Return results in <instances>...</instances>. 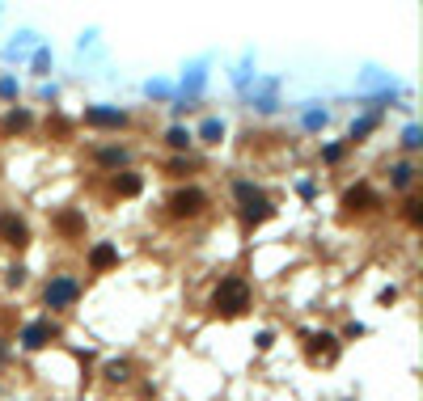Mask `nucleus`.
<instances>
[{"label": "nucleus", "instance_id": "obj_2", "mask_svg": "<svg viewBox=\"0 0 423 401\" xmlns=\"http://www.w3.org/2000/svg\"><path fill=\"white\" fill-rule=\"evenodd\" d=\"M237 194H241V203H245V220H267L271 216V203L254 186H237Z\"/></svg>", "mask_w": 423, "mask_h": 401}, {"label": "nucleus", "instance_id": "obj_7", "mask_svg": "<svg viewBox=\"0 0 423 401\" xmlns=\"http://www.w3.org/2000/svg\"><path fill=\"white\" fill-rule=\"evenodd\" d=\"M140 178H136V173H123V178H114V190L123 194V198H132V194H140Z\"/></svg>", "mask_w": 423, "mask_h": 401}, {"label": "nucleus", "instance_id": "obj_10", "mask_svg": "<svg viewBox=\"0 0 423 401\" xmlns=\"http://www.w3.org/2000/svg\"><path fill=\"white\" fill-rule=\"evenodd\" d=\"M309 355H335V338H313Z\"/></svg>", "mask_w": 423, "mask_h": 401}, {"label": "nucleus", "instance_id": "obj_3", "mask_svg": "<svg viewBox=\"0 0 423 401\" xmlns=\"http://www.w3.org/2000/svg\"><path fill=\"white\" fill-rule=\"evenodd\" d=\"M0 233H5V241H9V245H26V241H30L26 220H21V216H13V211H5V216H0Z\"/></svg>", "mask_w": 423, "mask_h": 401}, {"label": "nucleus", "instance_id": "obj_4", "mask_svg": "<svg viewBox=\"0 0 423 401\" xmlns=\"http://www.w3.org/2000/svg\"><path fill=\"white\" fill-rule=\"evenodd\" d=\"M199 207H204V194H199V186H182L178 194H173V216H195Z\"/></svg>", "mask_w": 423, "mask_h": 401}, {"label": "nucleus", "instance_id": "obj_8", "mask_svg": "<svg viewBox=\"0 0 423 401\" xmlns=\"http://www.w3.org/2000/svg\"><path fill=\"white\" fill-rule=\"evenodd\" d=\"M47 338H51V330H47V325H43V321H34V325H30V330H26V334H21V342H26V346H43Z\"/></svg>", "mask_w": 423, "mask_h": 401}, {"label": "nucleus", "instance_id": "obj_5", "mask_svg": "<svg viewBox=\"0 0 423 401\" xmlns=\"http://www.w3.org/2000/svg\"><path fill=\"white\" fill-rule=\"evenodd\" d=\"M85 122H89V127L110 131V127H128V114H123V110H85Z\"/></svg>", "mask_w": 423, "mask_h": 401}, {"label": "nucleus", "instance_id": "obj_11", "mask_svg": "<svg viewBox=\"0 0 423 401\" xmlns=\"http://www.w3.org/2000/svg\"><path fill=\"white\" fill-rule=\"evenodd\" d=\"M102 161H106V165H123V161H128V153H123V148H106Z\"/></svg>", "mask_w": 423, "mask_h": 401}, {"label": "nucleus", "instance_id": "obj_6", "mask_svg": "<svg viewBox=\"0 0 423 401\" xmlns=\"http://www.w3.org/2000/svg\"><path fill=\"white\" fill-rule=\"evenodd\" d=\"M77 300V283L72 279H56V283H47V305L60 309V305H72Z\"/></svg>", "mask_w": 423, "mask_h": 401}, {"label": "nucleus", "instance_id": "obj_1", "mask_svg": "<svg viewBox=\"0 0 423 401\" xmlns=\"http://www.w3.org/2000/svg\"><path fill=\"white\" fill-rule=\"evenodd\" d=\"M212 305H216L220 317H241L245 309H250V287H245V279H225L216 287Z\"/></svg>", "mask_w": 423, "mask_h": 401}, {"label": "nucleus", "instance_id": "obj_9", "mask_svg": "<svg viewBox=\"0 0 423 401\" xmlns=\"http://www.w3.org/2000/svg\"><path fill=\"white\" fill-rule=\"evenodd\" d=\"M89 262H93V270H106V266H114V245H97Z\"/></svg>", "mask_w": 423, "mask_h": 401}]
</instances>
